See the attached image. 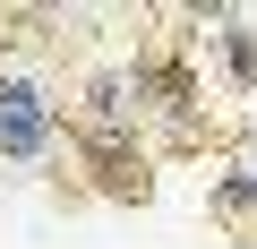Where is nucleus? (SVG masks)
<instances>
[{
	"instance_id": "1",
	"label": "nucleus",
	"mask_w": 257,
	"mask_h": 249,
	"mask_svg": "<svg viewBox=\"0 0 257 249\" xmlns=\"http://www.w3.org/2000/svg\"><path fill=\"white\" fill-rule=\"evenodd\" d=\"M60 138H77V120H69V103H52V86L43 77H26V69H0V163H52L60 155Z\"/></svg>"
},
{
	"instance_id": "2",
	"label": "nucleus",
	"mask_w": 257,
	"mask_h": 249,
	"mask_svg": "<svg viewBox=\"0 0 257 249\" xmlns=\"http://www.w3.org/2000/svg\"><path fill=\"white\" fill-rule=\"evenodd\" d=\"M69 146L86 155V172H94V189H103V198H146V189H155L146 138H103V129H77Z\"/></svg>"
},
{
	"instance_id": "3",
	"label": "nucleus",
	"mask_w": 257,
	"mask_h": 249,
	"mask_svg": "<svg viewBox=\"0 0 257 249\" xmlns=\"http://www.w3.org/2000/svg\"><path fill=\"white\" fill-rule=\"evenodd\" d=\"M197 26H214L206 43L223 52V77H231L240 95H257V26H248L240 9H197Z\"/></svg>"
},
{
	"instance_id": "4",
	"label": "nucleus",
	"mask_w": 257,
	"mask_h": 249,
	"mask_svg": "<svg viewBox=\"0 0 257 249\" xmlns=\"http://www.w3.org/2000/svg\"><path fill=\"white\" fill-rule=\"evenodd\" d=\"M214 215H223V223H257V198H248V181H240V163H231V172L214 181Z\"/></svg>"
},
{
	"instance_id": "5",
	"label": "nucleus",
	"mask_w": 257,
	"mask_h": 249,
	"mask_svg": "<svg viewBox=\"0 0 257 249\" xmlns=\"http://www.w3.org/2000/svg\"><path fill=\"white\" fill-rule=\"evenodd\" d=\"M240 181H248V198H257V146H248V155H240Z\"/></svg>"
},
{
	"instance_id": "6",
	"label": "nucleus",
	"mask_w": 257,
	"mask_h": 249,
	"mask_svg": "<svg viewBox=\"0 0 257 249\" xmlns=\"http://www.w3.org/2000/svg\"><path fill=\"white\" fill-rule=\"evenodd\" d=\"M240 249H257V232H248V240H240Z\"/></svg>"
}]
</instances>
